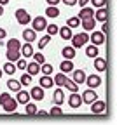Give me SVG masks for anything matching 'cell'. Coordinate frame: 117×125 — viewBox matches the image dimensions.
<instances>
[{"mask_svg": "<svg viewBox=\"0 0 117 125\" xmlns=\"http://www.w3.org/2000/svg\"><path fill=\"white\" fill-rule=\"evenodd\" d=\"M26 64L28 62L25 61V57H19L18 61H16V68H19V70H26Z\"/></svg>", "mask_w": 117, "mask_h": 125, "instance_id": "41", "label": "cell"}, {"mask_svg": "<svg viewBox=\"0 0 117 125\" xmlns=\"http://www.w3.org/2000/svg\"><path fill=\"white\" fill-rule=\"evenodd\" d=\"M35 115H40V116H47V111H37Z\"/></svg>", "mask_w": 117, "mask_h": 125, "instance_id": "48", "label": "cell"}, {"mask_svg": "<svg viewBox=\"0 0 117 125\" xmlns=\"http://www.w3.org/2000/svg\"><path fill=\"white\" fill-rule=\"evenodd\" d=\"M40 71L44 75H53V66L49 64V62H42V64H40Z\"/></svg>", "mask_w": 117, "mask_h": 125, "instance_id": "35", "label": "cell"}, {"mask_svg": "<svg viewBox=\"0 0 117 125\" xmlns=\"http://www.w3.org/2000/svg\"><path fill=\"white\" fill-rule=\"evenodd\" d=\"M0 106L4 108L5 113H14L16 108H18V101H16L9 92H4L2 96H0Z\"/></svg>", "mask_w": 117, "mask_h": 125, "instance_id": "1", "label": "cell"}, {"mask_svg": "<svg viewBox=\"0 0 117 125\" xmlns=\"http://www.w3.org/2000/svg\"><path fill=\"white\" fill-rule=\"evenodd\" d=\"M53 80H54V85H58V87H63V83H65V80H66V73H58V75H54L53 76Z\"/></svg>", "mask_w": 117, "mask_h": 125, "instance_id": "26", "label": "cell"}, {"mask_svg": "<svg viewBox=\"0 0 117 125\" xmlns=\"http://www.w3.org/2000/svg\"><path fill=\"white\" fill-rule=\"evenodd\" d=\"M39 83H40L42 89H51V87L54 85V80H53V76H51V75H44L40 80H39Z\"/></svg>", "mask_w": 117, "mask_h": 125, "instance_id": "15", "label": "cell"}, {"mask_svg": "<svg viewBox=\"0 0 117 125\" xmlns=\"http://www.w3.org/2000/svg\"><path fill=\"white\" fill-rule=\"evenodd\" d=\"M45 2H47V5H58L61 0H45Z\"/></svg>", "mask_w": 117, "mask_h": 125, "instance_id": "45", "label": "cell"}, {"mask_svg": "<svg viewBox=\"0 0 117 125\" xmlns=\"http://www.w3.org/2000/svg\"><path fill=\"white\" fill-rule=\"evenodd\" d=\"M16 101H18V104H26L30 101V92L26 90H18V96H16Z\"/></svg>", "mask_w": 117, "mask_h": 125, "instance_id": "17", "label": "cell"}, {"mask_svg": "<svg viewBox=\"0 0 117 125\" xmlns=\"http://www.w3.org/2000/svg\"><path fill=\"white\" fill-rule=\"evenodd\" d=\"M7 87H9V90H12V92H18V90L21 89V83H19V80H16V78H11V80L7 82Z\"/></svg>", "mask_w": 117, "mask_h": 125, "instance_id": "30", "label": "cell"}, {"mask_svg": "<svg viewBox=\"0 0 117 125\" xmlns=\"http://www.w3.org/2000/svg\"><path fill=\"white\" fill-rule=\"evenodd\" d=\"M33 61L35 62H39V64H42V62H45V57H44V54H40V52H33Z\"/></svg>", "mask_w": 117, "mask_h": 125, "instance_id": "39", "label": "cell"}, {"mask_svg": "<svg viewBox=\"0 0 117 125\" xmlns=\"http://www.w3.org/2000/svg\"><path fill=\"white\" fill-rule=\"evenodd\" d=\"M94 21H100V23H105L108 19V12H107V7H98L93 14Z\"/></svg>", "mask_w": 117, "mask_h": 125, "instance_id": "6", "label": "cell"}, {"mask_svg": "<svg viewBox=\"0 0 117 125\" xmlns=\"http://www.w3.org/2000/svg\"><path fill=\"white\" fill-rule=\"evenodd\" d=\"M105 38H107V35H103L102 31H94V30L91 31V37H89V40H91L93 45H103Z\"/></svg>", "mask_w": 117, "mask_h": 125, "instance_id": "4", "label": "cell"}, {"mask_svg": "<svg viewBox=\"0 0 117 125\" xmlns=\"http://www.w3.org/2000/svg\"><path fill=\"white\" fill-rule=\"evenodd\" d=\"M102 33H103V35H107V33H108V24H107V21H105V23H102Z\"/></svg>", "mask_w": 117, "mask_h": 125, "instance_id": "44", "label": "cell"}, {"mask_svg": "<svg viewBox=\"0 0 117 125\" xmlns=\"http://www.w3.org/2000/svg\"><path fill=\"white\" fill-rule=\"evenodd\" d=\"M26 70H28V75L35 76V75H39V73H40V64L33 61V62H30V64H26Z\"/></svg>", "mask_w": 117, "mask_h": 125, "instance_id": "24", "label": "cell"}, {"mask_svg": "<svg viewBox=\"0 0 117 125\" xmlns=\"http://www.w3.org/2000/svg\"><path fill=\"white\" fill-rule=\"evenodd\" d=\"M49 115H51V116H63V109L56 104L54 108H51V111H49Z\"/></svg>", "mask_w": 117, "mask_h": 125, "instance_id": "38", "label": "cell"}, {"mask_svg": "<svg viewBox=\"0 0 117 125\" xmlns=\"http://www.w3.org/2000/svg\"><path fill=\"white\" fill-rule=\"evenodd\" d=\"M4 14V5H0V16Z\"/></svg>", "mask_w": 117, "mask_h": 125, "instance_id": "50", "label": "cell"}, {"mask_svg": "<svg viewBox=\"0 0 117 125\" xmlns=\"http://www.w3.org/2000/svg\"><path fill=\"white\" fill-rule=\"evenodd\" d=\"M2 75H4V71H2V68H0V78H2Z\"/></svg>", "mask_w": 117, "mask_h": 125, "instance_id": "51", "label": "cell"}, {"mask_svg": "<svg viewBox=\"0 0 117 125\" xmlns=\"http://www.w3.org/2000/svg\"><path fill=\"white\" fill-rule=\"evenodd\" d=\"M16 70H18V68H16V64H14L12 61H7L5 64H4V68H2V71H5L7 75H14Z\"/></svg>", "mask_w": 117, "mask_h": 125, "instance_id": "29", "label": "cell"}, {"mask_svg": "<svg viewBox=\"0 0 117 125\" xmlns=\"http://www.w3.org/2000/svg\"><path fill=\"white\" fill-rule=\"evenodd\" d=\"M68 104H70V108H72V109L80 108V104H82V97L79 96V92H72V94H70V97H68Z\"/></svg>", "mask_w": 117, "mask_h": 125, "instance_id": "10", "label": "cell"}, {"mask_svg": "<svg viewBox=\"0 0 117 125\" xmlns=\"http://www.w3.org/2000/svg\"><path fill=\"white\" fill-rule=\"evenodd\" d=\"M72 47L73 49H80V47H84L88 42H89V35L88 33H77V35H72Z\"/></svg>", "mask_w": 117, "mask_h": 125, "instance_id": "2", "label": "cell"}, {"mask_svg": "<svg viewBox=\"0 0 117 125\" xmlns=\"http://www.w3.org/2000/svg\"><path fill=\"white\" fill-rule=\"evenodd\" d=\"M61 2H63L65 5H68V7H73V5L77 4V0H61Z\"/></svg>", "mask_w": 117, "mask_h": 125, "instance_id": "43", "label": "cell"}, {"mask_svg": "<svg viewBox=\"0 0 117 125\" xmlns=\"http://www.w3.org/2000/svg\"><path fill=\"white\" fill-rule=\"evenodd\" d=\"M53 101H54V104H58V106H61V104H63V101H65V92H63V87H59V89H56V90H54V94H53Z\"/></svg>", "mask_w": 117, "mask_h": 125, "instance_id": "14", "label": "cell"}, {"mask_svg": "<svg viewBox=\"0 0 117 125\" xmlns=\"http://www.w3.org/2000/svg\"><path fill=\"white\" fill-rule=\"evenodd\" d=\"M31 78H33V76L26 73V75H23V76L19 78V83H21V85H30V83H31Z\"/></svg>", "mask_w": 117, "mask_h": 125, "instance_id": "40", "label": "cell"}, {"mask_svg": "<svg viewBox=\"0 0 117 125\" xmlns=\"http://www.w3.org/2000/svg\"><path fill=\"white\" fill-rule=\"evenodd\" d=\"M84 83H88L89 89H96V87L102 85V78H100L98 75H89V76H86Z\"/></svg>", "mask_w": 117, "mask_h": 125, "instance_id": "9", "label": "cell"}, {"mask_svg": "<svg viewBox=\"0 0 117 125\" xmlns=\"http://www.w3.org/2000/svg\"><path fill=\"white\" fill-rule=\"evenodd\" d=\"M33 26V30H35V31H44L45 30V26H47V19L44 18V16H39V18H35V19H33V21H30Z\"/></svg>", "mask_w": 117, "mask_h": 125, "instance_id": "5", "label": "cell"}, {"mask_svg": "<svg viewBox=\"0 0 117 125\" xmlns=\"http://www.w3.org/2000/svg\"><path fill=\"white\" fill-rule=\"evenodd\" d=\"M23 40H26V42H33V40H37V31L33 30V28H26L25 31H23Z\"/></svg>", "mask_w": 117, "mask_h": 125, "instance_id": "16", "label": "cell"}, {"mask_svg": "<svg viewBox=\"0 0 117 125\" xmlns=\"http://www.w3.org/2000/svg\"><path fill=\"white\" fill-rule=\"evenodd\" d=\"M75 51H77V49H73L72 45L63 47V49H61V56H63L65 59H73V57H75Z\"/></svg>", "mask_w": 117, "mask_h": 125, "instance_id": "21", "label": "cell"}, {"mask_svg": "<svg viewBox=\"0 0 117 125\" xmlns=\"http://www.w3.org/2000/svg\"><path fill=\"white\" fill-rule=\"evenodd\" d=\"M91 111L94 113V115H102V113H105L107 111V104L103 103V101H93L91 103Z\"/></svg>", "mask_w": 117, "mask_h": 125, "instance_id": "7", "label": "cell"}, {"mask_svg": "<svg viewBox=\"0 0 117 125\" xmlns=\"http://www.w3.org/2000/svg\"><path fill=\"white\" fill-rule=\"evenodd\" d=\"M21 57V52L19 51H12V49H7V61H12V62H16Z\"/></svg>", "mask_w": 117, "mask_h": 125, "instance_id": "28", "label": "cell"}, {"mask_svg": "<svg viewBox=\"0 0 117 125\" xmlns=\"http://www.w3.org/2000/svg\"><path fill=\"white\" fill-rule=\"evenodd\" d=\"M80 26L84 28V31H93L96 26V21H94V18H84V19H80Z\"/></svg>", "mask_w": 117, "mask_h": 125, "instance_id": "11", "label": "cell"}, {"mask_svg": "<svg viewBox=\"0 0 117 125\" xmlns=\"http://www.w3.org/2000/svg\"><path fill=\"white\" fill-rule=\"evenodd\" d=\"M86 56L91 57V59H94V57L98 56V45H93V43L88 45V47H86Z\"/></svg>", "mask_w": 117, "mask_h": 125, "instance_id": "27", "label": "cell"}, {"mask_svg": "<svg viewBox=\"0 0 117 125\" xmlns=\"http://www.w3.org/2000/svg\"><path fill=\"white\" fill-rule=\"evenodd\" d=\"M30 99H35V101H42L44 99V89L39 85V87H33L30 90Z\"/></svg>", "mask_w": 117, "mask_h": 125, "instance_id": "12", "label": "cell"}, {"mask_svg": "<svg viewBox=\"0 0 117 125\" xmlns=\"http://www.w3.org/2000/svg\"><path fill=\"white\" fill-rule=\"evenodd\" d=\"M51 38H53L51 35H49V33H45V35H44V37H42V38L39 40V49H44L45 45H49V42H51Z\"/></svg>", "mask_w": 117, "mask_h": 125, "instance_id": "33", "label": "cell"}, {"mask_svg": "<svg viewBox=\"0 0 117 125\" xmlns=\"http://www.w3.org/2000/svg\"><path fill=\"white\" fill-rule=\"evenodd\" d=\"M7 49H12V51H19L21 49V43L18 38H12V40H7Z\"/></svg>", "mask_w": 117, "mask_h": 125, "instance_id": "32", "label": "cell"}, {"mask_svg": "<svg viewBox=\"0 0 117 125\" xmlns=\"http://www.w3.org/2000/svg\"><path fill=\"white\" fill-rule=\"evenodd\" d=\"M25 106H26V109H25L26 115H35V113H37V106L33 104V103H30V101H28Z\"/></svg>", "mask_w": 117, "mask_h": 125, "instance_id": "36", "label": "cell"}, {"mask_svg": "<svg viewBox=\"0 0 117 125\" xmlns=\"http://www.w3.org/2000/svg\"><path fill=\"white\" fill-rule=\"evenodd\" d=\"M4 38H5V30L0 28V40H4Z\"/></svg>", "mask_w": 117, "mask_h": 125, "instance_id": "47", "label": "cell"}, {"mask_svg": "<svg viewBox=\"0 0 117 125\" xmlns=\"http://www.w3.org/2000/svg\"><path fill=\"white\" fill-rule=\"evenodd\" d=\"M65 89H68L70 92H79V83H75L73 80H70V78H66L65 83H63Z\"/></svg>", "mask_w": 117, "mask_h": 125, "instance_id": "25", "label": "cell"}, {"mask_svg": "<svg viewBox=\"0 0 117 125\" xmlns=\"http://www.w3.org/2000/svg\"><path fill=\"white\" fill-rule=\"evenodd\" d=\"M93 14H94V9H91V7H88V5H84V7L80 9V12H79L77 18H79V19H84V18H93Z\"/></svg>", "mask_w": 117, "mask_h": 125, "instance_id": "22", "label": "cell"}, {"mask_svg": "<svg viewBox=\"0 0 117 125\" xmlns=\"http://www.w3.org/2000/svg\"><path fill=\"white\" fill-rule=\"evenodd\" d=\"M73 71V78L72 80L75 82V83H84V80H86V73L82 71V70H72Z\"/></svg>", "mask_w": 117, "mask_h": 125, "instance_id": "23", "label": "cell"}, {"mask_svg": "<svg viewBox=\"0 0 117 125\" xmlns=\"http://www.w3.org/2000/svg\"><path fill=\"white\" fill-rule=\"evenodd\" d=\"M91 4H93V7H107V0H91Z\"/></svg>", "mask_w": 117, "mask_h": 125, "instance_id": "42", "label": "cell"}, {"mask_svg": "<svg viewBox=\"0 0 117 125\" xmlns=\"http://www.w3.org/2000/svg\"><path fill=\"white\" fill-rule=\"evenodd\" d=\"M73 68H75V66H73L72 59H65V61H61V64H59V70H61V73H70Z\"/></svg>", "mask_w": 117, "mask_h": 125, "instance_id": "20", "label": "cell"}, {"mask_svg": "<svg viewBox=\"0 0 117 125\" xmlns=\"http://www.w3.org/2000/svg\"><path fill=\"white\" fill-rule=\"evenodd\" d=\"M80 97H82V103H86V104H91L93 101H96V99H98V94L94 92V89H88V90H86L84 94H82Z\"/></svg>", "mask_w": 117, "mask_h": 125, "instance_id": "8", "label": "cell"}, {"mask_svg": "<svg viewBox=\"0 0 117 125\" xmlns=\"http://www.w3.org/2000/svg\"><path fill=\"white\" fill-rule=\"evenodd\" d=\"M58 33H59V37H61L63 40H70V38H72V35H73L70 26H61V28L58 30Z\"/></svg>", "mask_w": 117, "mask_h": 125, "instance_id": "19", "label": "cell"}, {"mask_svg": "<svg viewBox=\"0 0 117 125\" xmlns=\"http://www.w3.org/2000/svg\"><path fill=\"white\" fill-rule=\"evenodd\" d=\"M94 68H96V71L98 73H105L107 71V61L103 59V57H94Z\"/></svg>", "mask_w": 117, "mask_h": 125, "instance_id": "13", "label": "cell"}, {"mask_svg": "<svg viewBox=\"0 0 117 125\" xmlns=\"http://www.w3.org/2000/svg\"><path fill=\"white\" fill-rule=\"evenodd\" d=\"M45 14H47V18H58V16H59V10H58L56 5H47Z\"/></svg>", "mask_w": 117, "mask_h": 125, "instance_id": "31", "label": "cell"}, {"mask_svg": "<svg viewBox=\"0 0 117 125\" xmlns=\"http://www.w3.org/2000/svg\"><path fill=\"white\" fill-rule=\"evenodd\" d=\"M66 26L77 28V26H80V19L77 18V16H73V18H68V21H66Z\"/></svg>", "mask_w": 117, "mask_h": 125, "instance_id": "34", "label": "cell"}, {"mask_svg": "<svg viewBox=\"0 0 117 125\" xmlns=\"http://www.w3.org/2000/svg\"><path fill=\"white\" fill-rule=\"evenodd\" d=\"M16 21H18L19 24H23V26H26V24H30V21H31V16L28 14V10L18 9V10H16Z\"/></svg>", "mask_w": 117, "mask_h": 125, "instance_id": "3", "label": "cell"}, {"mask_svg": "<svg viewBox=\"0 0 117 125\" xmlns=\"http://www.w3.org/2000/svg\"><path fill=\"white\" fill-rule=\"evenodd\" d=\"M45 30H47V33L53 37V35H58L59 26H58V24H47V26H45Z\"/></svg>", "mask_w": 117, "mask_h": 125, "instance_id": "37", "label": "cell"}, {"mask_svg": "<svg viewBox=\"0 0 117 125\" xmlns=\"http://www.w3.org/2000/svg\"><path fill=\"white\" fill-rule=\"evenodd\" d=\"M77 4H79L80 7H84V5H88V4H89V0H77Z\"/></svg>", "mask_w": 117, "mask_h": 125, "instance_id": "46", "label": "cell"}, {"mask_svg": "<svg viewBox=\"0 0 117 125\" xmlns=\"http://www.w3.org/2000/svg\"><path fill=\"white\" fill-rule=\"evenodd\" d=\"M9 4V0H0V5H7Z\"/></svg>", "mask_w": 117, "mask_h": 125, "instance_id": "49", "label": "cell"}, {"mask_svg": "<svg viewBox=\"0 0 117 125\" xmlns=\"http://www.w3.org/2000/svg\"><path fill=\"white\" fill-rule=\"evenodd\" d=\"M19 52H21L23 57H31V56H33V47H31V43H30V42L23 43L21 49H19Z\"/></svg>", "mask_w": 117, "mask_h": 125, "instance_id": "18", "label": "cell"}]
</instances>
